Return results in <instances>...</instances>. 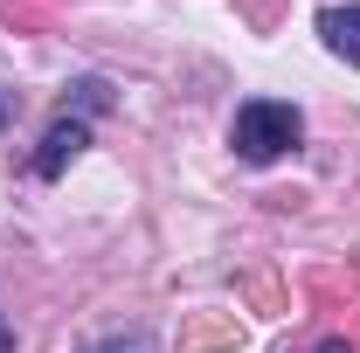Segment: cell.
<instances>
[{
  "label": "cell",
  "instance_id": "obj_5",
  "mask_svg": "<svg viewBox=\"0 0 360 353\" xmlns=\"http://www.w3.org/2000/svg\"><path fill=\"white\" fill-rule=\"evenodd\" d=\"M0 353H14V333H7V319H0Z\"/></svg>",
  "mask_w": 360,
  "mask_h": 353
},
{
  "label": "cell",
  "instance_id": "obj_2",
  "mask_svg": "<svg viewBox=\"0 0 360 353\" xmlns=\"http://www.w3.org/2000/svg\"><path fill=\"white\" fill-rule=\"evenodd\" d=\"M84 139H90V125H84V118H56V125L42 132V153H35V174H42V180H56L63 167H70V160H77V153H84Z\"/></svg>",
  "mask_w": 360,
  "mask_h": 353
},
{
  "label": "cell",
  "instance_id": "obj_1",
  "mask_svg": "<svg viewBox=\"0 0 360 353\" xmlns=\"http://www.w3.org/2000/svg\"><path fill=\"white\" fill-rule=\"evenodd\" d=\"M298 139H305V118H298V104H277V97H250V104L236 111V125H229V146H236V160H250V167H270V160H284Z\"/></svg>",
  "mask_w": 360,
  "mask_h": 353
},
{
  "label": "cell",
  "instance_id": "obj_3",
  "mask_svg": "<svg viewBox=\"0 0 360 353\" xmlns=\"http://www.w3.org/2000/svg\"><path fill=\"white\" fill-rule=\"evenodd\" d=\"M319 35H326V49H333L340 63L360 70V7H326V14H319Z\"/></svg>",
  "mask_w": 360,
  "mask_h": 353
},
{
  "label": "cell",
  "instance_id": "obj_4",
  "mask_svg": "<svg viewBox=\"0 0 360 353\" xmlns=\"http://www.w3.org/2000/svg\"><path fill=\"white\" fill-rule=\"evenodd\" d=\"M312 353H354V347H347V340H319Z\"/></svg>",
  "mask_w": 360,
  "mask_h": 353
}]
</instances>
